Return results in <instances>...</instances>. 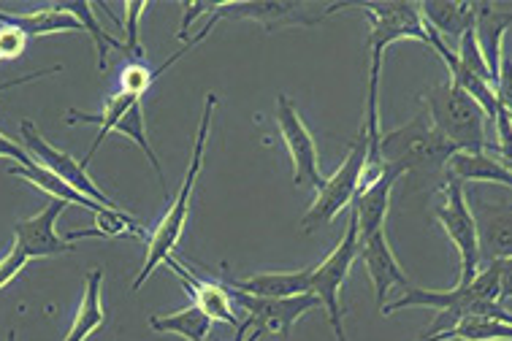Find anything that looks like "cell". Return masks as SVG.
<instances>
[{"label":"cell","instance_id":"obj_26","mask_svg":"<svg viewBox=\"0 0 512 341\" xmlns=\"http://www.w3.org/2000/svg\"><path fill=\"white\" fill-rule=\"evenodd\" d=\"M101 285L103 271L101 268H95L93 274H87V279H84L82 304L76 309V317L74 323H71V331H68L66 341H87L103 323H106V312H103L101 304Z\"/></svg>","mask_w":512,"mask_h":341},{"label":"cell","instance_id":"obj_25","mask_svg":"<svg viewBox=\"0 0 512 341\" xmlns=\"http://www.w3.org/2000/svg\"><path fill=\"white\" fill-rule=\"evenodd\" d=\"M11 176H19V179H25V182H30L33 187H38V190H44L47 195H52L55 201H66V203H74V206H82V209H90L93 214L103 212L106 206H101V203H95L93 198H87V195L76 193L74 187L66 185L60 176H55L52 171H47V168H41L33 160V163H28V166H14L9 168Z\"/></svg>","mask_w":512,"mask_h":341},{"label":"cell","instance_id":"obj_6","mask_svg":"<svg viewBox=\"0 0 512 341\" xmlns=\"http://www.w3.org/2000/svg\"><path fill=\"white\" fill-rule=\"evenodd\" d=\"M66 122H87V125H98V136H95L93 147L90 152L79 160L84 168L90 166V160L95 157V152L101 149V144L109 139V133H122L125 139H131L133 144H139L141 152L147 155V160L155 168V174H158L160 185L166 190V176H163V168H160V160L155 155V149L149 144L147 139V122H144V109H141V98L139 95L131 93H114L106 106H103L101 114H84V111H68Z\"/></svg>","mask_w":512,"mask_h":341},{"label":"cell","instance_id":"obj_34","mask_svg":"<svg viewBox=\"0 0 512 341\" xmlns=\"http://www.w3.org/2000/svg\"><path fill=\"white\" fill-rule=\"evenodd\" d=\"M60 71H63V65H52V68H41V71H33V74L17 76V79H9V82H0V93H6V90H11V87H22V84L38 82V79H44V76L60 74Z\"/></svg>","mask_w":512,"mask_h":341},{"label":"cell","instance_id":"obj_24","mask_svg":"<svg viewBox=\"0 0 512 341\" xmlns=\"http://www.w3.org/2000/svg\"><path fill=\"white\" fill-rule=\"evenodd\" d=\"M512 325L494 320V317H480V314H466L458 317L456 323L439 333H426L420 341H510Z\"/></svg>","mask_w":512,"mask_h":341},{"label":"cell","instance_id":"obj_29","mask_svg":"<svg viewBox=\"0 0 512 341\" xmlns=\"http://www.w3.org/2000/svg\"><path fill=\"white\" fill-rule=\"evenodd\" d=\"M122 233H136V236H144L139 225L133 222L131 214L114 212V209H103V212L95 214V228H87V231H74L68 233L66 239H84V236H101V239H114V236H122Z\"/></svg>","mask_w":512,"mask_h":341},{"label":"cell","instance_id":"obj_14","mask_svg":"<svg viewBox=\"0 0 512 341\" xmlns=\"http://www.w3.org/2000/svg\"><path fill=\"white\" fill-rule=\"evenodd\" d=\"M66 201H52L30 220H22L14 225V247L28 260L33 258H55L74 252V241L57 236V217L66 212Z\"/></svg>","mask_w":512,"mask_h":341},{"label":"cell","instance_id":"obj_28","mask_svg":"<svg viewBox=\"0 0 512 341\" xmlns=\"http://www.w3.org/2000/svg\"><path fill=\"white\" fill-rule=\"evenodd\" d=\"M57 6L66 11V14H71V17L82 25L84 33H90V38L95 41V52H98V68L106 71V57H109V49L122 52V44L112 36V33H106V30H103V25L98 22V17H95V3H57Z\"/></svg>","mask_w":512,"mask_h":341},{"label":"cell","instance_id":"obj_32","mask_svg":"<svg viewBox=\"0 0 512 341\" xmlns=\"http://www.w3.org/2000/svg\"><path fill=\"white\" fill-rule=\"evenodd\" d=\"M28 263H30V260L25 258V255H22V252L14 247V244H11L9 252H6V255L0 258V290L9 285L11 279H17L19 274L25 271V266H28Z\"/></svg>","mask_w":512,"mask_h":341},{"label":"cell","instance_id":"obj_20","mask_svg":"<svg viewBox=\"0 0 512 341\" xmlns=\"http://www.w3.org/2000/svg\"><path fill=\"white\" fill-rule=\"evenodd\" d=\"M445 176L456 182H488V185H512L510 166L488 152H453L445 166Z\"/></svg>","mask_w":512,"mask_h":341},{"label":"cell","instance_id":"obj_19","mask_svg":"<svg viewBox=\"0 0 512 341\" xmlns=\"http://www.w3.org/2000/svg\"><path fill=\"white\" fill-rule=\"evenodd\" d=\"M315 266L298 268V271H266L247 279H228L225 287L236 293L258 295V298H293V295L309 293Z\"/></svg>","mask_w":512,"mask_h":341},{"label":"cell","instance_id":"obj_30","mask_svg":"<svg viewBox=\"0 0 512 341\" xmlns=\"http://www.w3.org/2000/svg\"><path fill=\"white\" fill-rule=\"evenodd\" d=\"M147 9V3H125V9H122L125 11V33H128V36H125V44H122V52L136 57V60L144 57V49H141L139 44V19Z\"/></svg>","mask_w":512,"mask_h":341},{"label":"cell","instance_id":"obj_13","mask_svg":"<svg viewBox=\"0 0 512 341\" xmlns=\"http://www.w3.org/2000/svg\"><path fill=\"white\" fill-rule=\"evenodd\" d=\"M231 295L233 304H239L244 312L250 314L247 320L252 323V328H258L263 336L280 333L285 341H290V331H293L296 320H301L304 314L320 306V301L312 293L293 295V298H258V295L231 290Z\"/></svg>","mask_w":512,"mask_h":341},{"label":"cell","instance_id":"obj_2","mask_svg":"<svg viewBox=\"0 0 512 341\" xmlns=\"http://www.w3.org/2000/svg\"><path fill=\"white\" fill-rule=\"evenodd\" d=\"M345 9H361L369 17V95H366V122L364 130L369 136V166H380L377 160V141H380V114H377V93H380V71L385 49L401 41V38H412L429 47V36H426V25L420 19L418 3H336L328 6L326 17Z\"/></svg>","mask_w":512,"mask_h":341},{"label":"cell","instance_id":"obj_4","mask_svg":"<svg viewBox=\"0 0 512 341\" xmlns=\"http://www.w3.org/2000/svg\"><path fill=\"white\" fill-rule=\"evenodd\" d=\"M217 95H206L204 111H201V125H198L196 144H193V155H190V166H187V174L182 179V187H179L177 198L171 201L168 212L163 214V220L158 222V228L149 236L147 258H144V266H141L139 277L133 279V290H141L144 282L152 277V271L158 266H163L174 249H177L179 239H182V231H185L187 217H190V201H193V190H196L198 174H201V166H204L206 155V141H209V128H212V117H215Z\"/></svg>","mask_w":512,"mask_h":341},{"label":"cell","instance_id":"obj_18","mask_svg":"<svg viewBox=\"0 0 512 341\" xmlns=\"http://www.w3.org/2000/svg\"><path fill=\"white\" fill-rule=\"evenodd\" d=\"M399 179L401 176L393 174L391 168H382V174L374 182L358 187V193L353 198V214H350L355 220V228H358V239H366V236L385 228V217H388V209H391L393 185Z\"/></svg>","mask_w":512,"mask_h":341},{"label":"cell","instance_id":"obj_31","mask_svg":"<svg viewBox=\"0 0 512 341\" xmlns=\"http://www.w3.org/2000/svg\"><path fill=\"white\" fill-rule=\"evenodd\" d=\"M28 44L30 38L22 30L0 22V63H9V60H17L19 55H25Z\"/></svg>","mask_w":512,"mask_h":341},{"label":"cell","instance_id":"obj_1","mask_svg":"<svg viewBox=\"0 0 512 341\" xmlns=\"http://www.w3.org/2000/svg\"><path fill=\"white\" fill-rule=\"evenodd\" d=\"M507 277H510V260H491V266L477 271V277L466 285H456L453 290H426V287H407L404 295L393 304L382 306V314L401 312V309H437L442 312L429 333H439L456 323L466 314L494 317L512 325L510 312L499 304L502 293L507 295Z\"/></svg>","mask_w":512,"mask_h":341},{"label":"cell","instance_id":"obj_23","mask_svg":"<svg viewBox=\"0 0 512 341\" xmlns=\"http://www.w3.org/2000/svg\"><path fill=\"white\" fill-rule=\"evenodd\" d=\"M475 222L477 239H480V255L485 249L491 260H510V209L483 203Z\"/></svg>","mask_w":512,"mask_h":341},{"label":"cell","instance_id":"obj_22","mask_svg":"<svg viewBox=\"0 0 512 341\" xmlns=\"http://www.w3.org/2000/svg\"><path fill=\"white\" fill-rule=\"evenodd\" d=\"M423 25L437 33L442 41H456L472 28V3H418Z\"/></svg>","mask_w":512,"mask_h":341},{"label":"cell","instance_id":"obj_27","mask_svg":"<svg viewBox=\"0 0 512 341\" xmlns=\"http://www.w3.org/2000/svg\"><path fill=\"white\" fill-rule=\"evenodd\" d=\"M149 328L158 333H177L187 341H206L212 331V320L198 306H187L182 312L166 317H149Z\"/></svg>","mask_w":512,"mask_h":341},{"label":"cell","instance_id":"obj_9","mask_svg":"<svg viewBox=\"0 0 512 341\" xmlns=\"http://www.w3.org/2000/svg\"><path fill=\"white\" fill-rule=\"evenodd\" d=\"M442 195L445 201L437 209L439 225L445 228L447 239L453 241V247L461 260V271H458V285H466L477 277L480 271V239H477V222L475 212L469 209L466 203L464 185L445 176V185H442Z\"/></svg>","mask_w":512,"mask_h":341},{"label":"cell","instance_id":"obj_33","mask_svg":"<svg viewBox=\"0 0 512 341\" xmlns=\"http://www.w3.org/2000/svg\"><path fill=\"white\" fill-rule=\"evenodd\" d=\"M0 157H6V160H14L17 166H28V163H33V157L22 149V144H17V141H11L9 136H3L0 133Z\"/></svg>","mask_w":512,"mask_h":341},{"label":"cell","instance_id":"obj_12","mask_svg":"<svg viewBox=\"0 0 512 341\" xmlns=\"http://www.w3.org/2000/svg\"><path fill=\"white\" fill-rule=\"evenodd\" d=\"M277 125H280V136L285 141L290 160H293V182L298 187L309 185L320 190L326 176L320 171V155H317V144L309 133L307 122L301 120L296 103L290 101L288 95L277 98Z\"/></svg>","mask_w":512,"mask_h":341},{"label":"cell","instance_id":"obj_5","mask_svg":"<svg viewBox=\"0 0 512 341\" xmlns=\"http://www.w3.org/2000/svg\"><path fill=\"white\" fill-rule=\"evenodd\" d=\"M426 114L439 136L456 152H488V117L453 82L437 84L423 95Z\"/></svg>","mask_w":512,"mask_h":341},{"label":"cell","instance_id":"obj_7","mask_svg":"<svg viewBox=\"0 0 512 341\" xmlns=\"http://www.w3.org/2000/svg\"><path fill=\"white\" fill-rule=\"evenodd\" d=\"M366 157H369V136L366 130H358L353 147L347 152L345 163L336 168L334 174L328 176L323 187L317 190L315 203L309 206V212L304 214L301 220V228L307 233L317 231L320 225H328L334 222L336 214H342L347 206H353V198L361 187V179H364L366 171Z\"/></svg>","mask_w":512,"mask_h":341},{"label":"cell","instance_id":"obj_8","mask_svg":"<svg viewBox=\"0 0 512 341\" xmlns=\"http://www.w3.org/2000/svg\"><path fill=\"white\" fill-rule=\"evenodd\" d=\"M355 258H358V228H355V220L350 217L342 241L336 244V249L328 258L317 263L315 271H312V282H309V293L315 295L320 306H326L328 323L334 328L336 341H347L345 323H342V314H345V309H342V287L350 277Z\"/></svg>","mask_w":512,"mask_h":341},{"label":"cell","instance_id":"obj_3","mask_svg":"<svg viewBox=\"0 0 512 341\" xmlns=\"http://www.w3.org/2000/svg\"><path fill=\"white\" fill-rule=\"evenodd\" d=\"M456 149L439 136L429 122V114H418L407 125L380 133L377 160L393 174L407 176L415 187L445 185V166Z\"/></svg>","mask_w":512,"mask_h":341},{"label":"cell","instance_id":"obj_36","mask_svg":"<svg viewBox=\"0 0 512 341\" xmlns=\"http://www.w3.org/2000/svg\"><path fill=\"white\" fill-rule=\"evenodd\" d=\"M6 341H17V331H9V336H6Z\"/></svg>","mask_w":512,"mask_h":341},{"label":"cell","instance_id":"obj_15","mask_svg":"<svg viewBox=\"0 0 512 341\" xmlns=\"http://www.w3.org/2000/svg\"><path fill=\"white\" fill-rule=\"evenodd\" d=\"M512 22V3L510 0H480L472 3V33L480 52L485 57L488 71L496 79V84L507 90V84H502V38L510 30Z\"/></svg>","mask_w":512,"mask_h":341},{"label":"cell","instance_id":"obj_10","mask_svg":"<svg viewBox=\"0 0 512 341\" xmlns=\"http://www.w3.org/2000/svg\"><path fill=\"white\" fill-rule=\"evenodd\" d=\"M19 136H22V149L36 160L38 166L47 168V171H52L55 176H60L66 185L74 187L76 193L93 198L95 203H101V206H106V209L122 212L120 203L114 201V198H109V195L103 193L101 187L95 185L93 176L87 174V168H84L79 160H74V157L68 155V152L52 147V144L38 133V128L33 125V122L30 120L19 122Z\"/></svg>","mask_w":512,"mask_h":341},{"label":"cell","instance_id":"obj_17","mask_svg":"<svg viewBox=\"0 0 512 341\" xmlns=\"http://www.w3.org/2000/svg\"><path fill=\"white\" fill-rule=\"evenodd\" d=\"M166 266L171 268L179 279H182V285H185L187 293L193 295V306H198V309H201L212 323H228L233 325L236 331L242 328V320H239L236 312H233V306L236 304H233V295L228 287L220 285V282L201 279L198 274H193L190 268L182 266L174 255L166 260Z\"/></svg>","mask_w":512,"mask_h":341},{"label":"cell","instance_id":"obj_11","mask_svg":"<svg viewBox=\"0 0 512 341\" xmlns=\"http://www.w3.org/2000/svg\"><path fill=\"white\" fill-rule=\"evenodd\" d=\"M220 19H250L258 22L266 30H285V28H309L320 25L326 17V11L312 9L309 3H277V0H252V3H217L209 11L204 28L212 33Z\"/></svg>","mask_w":512,"mask_h":341},{"label":"cell","instance_id":"obj_16","mask_svg":"<svg viewBox=\"0 0 512 341\" xmlns=\"http://www.w3.org/2000/svg\"><path fill=\"white\" fill-rule=\"evenodd\" d=\"M358 258L364 260L366 274L372 279L374 287V301H377V309L382 312V306L388 304V295L391 290L401 287L407 290L410 287V279L404 274V268L396 260L391 249V241H388V233L385 228L366 239H358Z\"/></svg>","mask_w":512,"mask_h":341},{"label":"cell","instance_id":"obj_35","mask_svg":"<svg viewBox=\"0 0 512 341\" xmlns=\"http://www.w3.org/2000/svg\"><path fill=\"white\" fill-rule=\"evenodd\" d=\"M263 333L258 328H250V331L244 333V336H236V341H261Z\"/></svg>","mask_w":512,"mask_h":341},{"label":"cell","instance_id":"obj_21","mask_svg":"<svg viewBox=\"0 0 512 341\" xmlns=\"http://www.w3.org/2000/svg\"><path fill=\"white\" fill-rule=\"evenodd\" d=\"M0 22L3 25H14L28 38L49 36V33H82V25L76 22L71 14L60 9L57 3L47 9L30 11V14H11V11H0Z\"/></svg>","mask_w":512,"mask_h":341}]
</instances>
